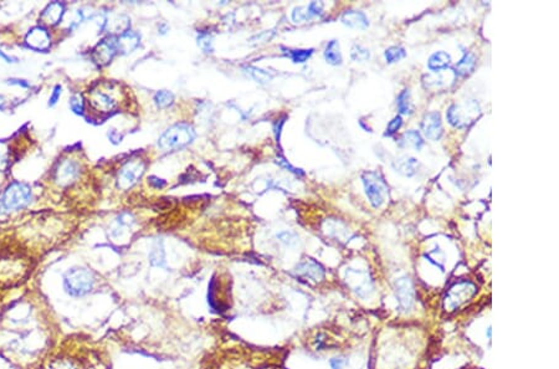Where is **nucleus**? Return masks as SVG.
<instances>
[{"label":"nucleus","mask_w":559,"mask_h":369,"mask_svg":"<svg viewBox=\"0 0 559 369\" xmlns=\"http://www.w3.org/2000/svg\"><path fill=\"white\" fill-rule=\"evenodd\" d=\"M351 57L355 63H364L370 58V51L362 45H354L351 50Z\"/></svg>","instance_id":"c756f323"},{"label":"nucleus","mask_w":559,"mask_h":369,"mask_svg":"<svg viewBox=\"0 0 559 369\" xmlns=\"http://www.w3.org/2000/svg\"><path fill=\"white\" fill-rule=\"evenodd\" d=\"M149 259H151V262L153 266H161L163 265L164 262V250L163 248H159V246H155L154 249L152 250L151 255H149Z\"/></svg>","instance_id":"72a5a7b5"},{"label":"nucleus","mask_w":559,"mask_h":369,"mask_svg":"<svg viewBox=\"0 0 559 369\" xmlns=\"http://www.w3.org/2000/svg\"><path fill=\"white\" fill-rule=\"evenodd\" d=\"M396 105H398V110L402 115H411L414 111V106L413 104H411L410 91L409 90L403 91V92L398 96Z\"/></svg>","instance_id":"393cba45"},{"label":"nucleus","mask_w":559,"mask_h":369,"mask_svg":"<svg viewBox=\"0 0 559 369\" xmlns=\"http://www.w3.org/2000/svg\"><path fill=\"white\" fill-rule=\"evenodd\" d=\"M9 164H10V159H9L8 151L4 148V146L0 145V171H5Z\"/></svg>","instance_id":"ea45409f"},{"label":"nucleus","mask_w":559,"mask_h":369,"mask_svg":"<svg viewBox=\"0 0 559 369\" xmlns=\"http://www.w3.org/2000/svg\"><path fill=\"white\" fill-rule=\"evenodd\" d=\"M34 198L31 187L23 181H11L0 195V215L19 212L29 207Z\"/></svg>","instance_id":"f03ea898"},{"label":"nucleus","mask_w":559,"mask_h":369,"mask_svg":"<svg viewBox=\"0 0 559 369\" xmlns=\"http://www.w3.org/2000/svg\"><path fill=\"white\" fill-rule=\"evenodd\" d=\"M384 56L388 64L396 63V61L402 60L405 56V50L402 46H391V48L385 50Z\"/></svg>","instance_id":"c85d7f7f"},{"label":"nucleus","mask_w":559,"mask_h":369,"mask_svg":"<svg viewBox=\"0 0 559 369\" xmlns=\"http://www.w3.org/2000/svg\"><path fill=\"white\" fill-rule=\"evenodd\" d=\"M395 296L403 311L408 312L413 309L415 304V290L409 277H399L395 281Z\"/></svg>","instance_id":"f8f14e48"},{"label":"nucleus","mask_w":559,"mask_h":369,"mask_svg":"<svg viewBox=\"0 0 559 369\" xmlns=\"http://www.w3.org/2000/svg\"><path fill=\"white\" fill-rule=\"evenodd\" d=\"M95 276L88 269L73 266L64 275V289L72 297H82L90 294L95 286Z\"/></svg>","instance_id":"7ed1b4c3"},{"label":"nucleus","mask_w":559,"mask_h":369,"mask_svg":"<svg viewBox=\"0 0 559 369\" xmlns=\"http://www.w3.org/2000/svg\"><path fill=\"white\" fill-rule=\"evenodd\" d=\"M81 166L76 159L58 160L52 172V180L58 187H69L80 178Z\"/></svg>","instance_id":"0eeeda50"},{"label":"nucleus","mask_w":559,"mask_h":369,"mask_svg":"<svg viewBox=\"0 0 559 369\" xmlns=\"http://www.w3.org/2000/svg\"><path fill=\"white\" fill-rule=\"evenodd\" d=\"M195 131L187 123H178L164 132L158 140V146L163 151H176L190 145L195 139Z\"/></svg>","instance_id":"20e7f679"},{"label":"nucleus","mask_w":559,"mask_h":369,"mask_svg":"<svg viewBox=\"0 0 559 369\" xmlns=\"http://www.w3.org/2000/svg\"><path fill=\"white\" fill-rule=\"evenodd\" d=\"M26 44L28 46H30L31 49L39 50V51H44V50H48L50 48V44H51V36L48 29L43 25L34 26L28 35L25 37Z\"/></svg>","instance_id":"ddd939ff"},{"label":"nucleus","mask_w":559,"mask_h":369,"mask_svg":"<svg viewBox=\"0 0 559 369\" xmlns=\"http://www.w3.org/2000/svg\"><path fill=\"white\" fill-rule=\"evenodd\" d=\"M149 184H151L152 187H154V188L157 189H161L163 188V187H166V180L164 179H161V178L155 177V175H152V177H149Z\"/></svg>","instance_id":"c03bdc74"},{"label":"nucleus","mask_w":559,"mask_h":369,"mask_svg":"<svg viewBox=\"0 0 559 369\" xmlns=\"http://www.w3.org/2000/svg\"><path fill=\"white\" fill-rule=\"evenodd\" d=\"M423 133L430 140H439L444 134L443 122L439 112H430L424 117L422 122Z\"/></svg>","instance_id":"4468645a"},{"label":"nucleus","mask_w":559,"mask_h":369,"mask_svg":"<svg viewBox=\"0 0 559 369\" xmlns=\"http://www.w3.org/2000/svg\"><path fill=\"white\" fill-rule=\"evenodd\" d=\"M342 23L346 26L352 29H360V30H364L369 26V20L366 16V14L362 13L358 10H347L344 11L342 17H341Z\"/></svg>","instance_id":"6ab92c4d"},{"label":"nucleus","mask_w":559,"mask_h":369,"mask_svg":"<svg viewBox=\"0 0 559 369\" xmlns=\"http://www.w3.org/2000/svg\"><path fill=\"white\" fill-rule=\"evenodd\" d=\"M0 58H2L3 61H5V63H8V64L15 63V60H16V58L8 56V55H7V54H4V52H3L2 50H0Z\"/></svg>","instance_id":"de8ad7c7"},{"label":"nucleus","mask_w":559,"mask_h":369,"mask_svg":"<svg viewBox=\"0 0 559 369\" xmlns=\"http://www.w3.org/2000/svg\"><path fill=\"white\" fill-rule=\"evenodd\" d=\"M475 65H476L475 55L471 54V52H466V54L464 55V57L461 58L457 64H456V67H455L456 74L460 76L469 75L473 70Z\"/></svg>","instance_id":"5701e85b"},{"label":"nucleus","mask_w":559,"mask_h":369,"mask_svg":"<svg viewBox=\"0 0 559 369\" xmlns=\"http://www.w3.org/2000/svg\"><path fill=\"white\" fill-rule=\"evenodd\" d=\"M50 369H78V367L70 359H57L52 362Z\"/></svg>","instance_id":"e433bc0d"},{"label":"nucleus","mask_w":559,"mask_h":369,"mask_svg":"<svg viewBox=\"0 0 559 369\" xmlns=\"http://www.w3.org/2000/svg\"><path fill=\"white\" fill-rule=\"evenodd\" d=\"M393 167L396 172L405 177H413L416 174L419 168V162L413 157H399L393 162Z\"/></svg>","instance_id":"aec40b11"},{"label":"nucleus","mask_w":559,"mask_h":369,"mask_svg":"<svg viewBox=\"0 0 559 369\" xmlns=\"http://www.w3.org/2000/svg\"><path fill=\"white\" fill-rule=\"evenodd\" d=\"M477 294V287L470 281H460L449 289L444 300V307L447 312H454L463 304L469 302Z\"/></svg>","instance_id":"39448f33"},{"label":"nucleus","mask_w":559,"mask_h":369,"mask_svg":"<svg viewBox=\"0 0 559 369\" xmlns=\"http://www.w3.org/2000/svg\"><path fill=\"white\" fill-rule=\"evenodd\" d=\"M292 20L295 23H302L307 22V20L312 19V15L308 10L307 7H297L292 10Z\"/></svg>","instance_id":"2f4dec72"},{"label":"nucleus","mask_w":559,"mask_h":369,"mask_svg":"<svg viewBox=\"0 0 559 369\" xmlns=\"http://www.w3.org/2000/svg\"><path fill=\"white\" fill-rule=\"evenodd\" d=\"M65 14V5L63 3L54 2L50 3V4L43 10L40 15V22L43 26H55L63 20V16Z\"/></svg>","instance_id":"dca6fc26"},{"label":"nucleus","mask_w":559,"mask_h":369,"mask_svg":"<svg viewBox=\"0 0 559 369\" xmlns=\"http://www.w3.org/2000/svg\"><path fill=\"white\" fill-rule=\"evenodd\" d=\"M8 84L9 85H16V86L23 87V89H29V87H30V84H29L28 81L20 80V78H9Z\"/></svg>","instance_id":"49530a36"},{"label":"nucleus","mask_w":559,"mask_h":369,"mask_svg":"<svg viewBox=\"0 0 559 369\" xmlns=\"http://www.w3.org/2000/svg\"><path fill=\"white\" fill-rule=\"evenodd\" d=\"M277 163H278V164H279V166H281V167H284V168H286V169H290V171H291V172L296 173V174H304V173H302L301 171H300V169H297V168H295V167H292V166H291V164H290V163H288V162H287V160H286V159H285V158H281V157H278V158H277Z\"/></svg>","instance_id":"79ce46f5"},{"label":"nucleus","mask_w":559,"mask_h":369,"mask_svg":"<svg viewBox=\"0 0 559 369\" xmlns=\"http://www.w3.org/2000/svg\"><path fill=\"white\" fill-rule=\"evenodd\" d=\"M325 58L328 64H331V65L333 66L341 65V64H342V54H341V49H340V44H338V41L332 40L327 44V46H326V50H325Z\"/></svg>","instance_id":"4be33fe9"},{"label":"nucleus","mask_w":559,"mask_h":369,"mask_svg":"<svg viewBox=\"0 0 559 369\" xmlns=\"http://www.w3.org/2000/svg\"><path fill=\"white\" fill-rule=\"evenodd\" d=\"M125 98V92L118 82L97 81L88 90V105L93 112L108 115L116 112Z\"/></svg>","instance_id":"f257e3e1"},{"label":"nucleus","mask_w":559,"mask_h":369,"mask_svg":"<svg viewBox=\"0 0 559 369\" xmlns=\"http://www.w3.org/2000/svg\"><path fill=\"white\" fill-rule=\"evenodd\" d=\"M146 166L142 160L133 159L128 160L121 167L118 175H117V186L119 189L128 190L132 187H134L138 183V180L142 178Z\"/></svg>","instance_id":"6e6552de"},{"label":"nucleus","mask_w":559,"mask_h":369,"mask_svg":"<svg viewBox=\"0 0 559 369\" xmlns=\"http://www.w3.org/2000/svg\"><path fill=\"white\" fill-rule=\"evenodd\" d=\"M273 34H275V31H264V33L256 35L255 37H252L251 41L254 40H258L260 43H266V41H269L271 37L273 36Z\"/></svg>","instance_id":"37998d69"},{"label":"nucleus","mask_w":559,"mask_h":369,"mask_svg":"<svg viewBox=\"0 0 559 369\" xmlns=\"http://www.w3.org/2000/svg\"><path fill=\"white\" fill-rule=\"evenodd\" d=\"M61 95H63V86H61V85H56L54 90H52L51 95H50L49 97V106L54 107L55 105L60 101Z\"/></svg>","instance_id":"58836bf2"},{"label":"nucleus","mask_w":559,"mask_h":369,"mask_svg":"<svg viewBox=\"0 0 559 369\" xmlns=\"http://www.w3.org/2000/svg\"><path fill=\"white\" fill-rule=\"evenodd\" d=\"M118 52V46H117V37L113 35L105 37L99 41L92 50L93 61L99 66H105L110 64L114 55Z\"/></svg>","instance_id":"9b49d317"},{"label":"nucleus","mask_w":559,"mask_h":369,"mask_svg":"<svg viewBox=\"0 0 559 369\" xmlns=\"http://www.w3.org/2000/svg\"><path fill=\"white\" fill-rule=\"evenodd\" d=\"M362 180L370 204L376 209L381 208L388 197V187L383 178L378 173L367 172L362 177Z\"/></svg>","instance_id":"423d86ee"},{"label":"nucleus","mask_w":559,"mask_h":369,"mask_svg":"<svg viewBox=\"0 0 559 369\" xmlns=\"http://www.w3.org/2000/svg\"><path fill=\"white\" fill-rule=\"evenodd\" d=\"M443 80L444 78L441 77V76H437V75H428L424 77V86L426 87V89H430V87H440L443 86Z\"/></svg>","instance_id":"c9c22d12"},{"label":"nucleus","mask_w":559,"mask_h":369,"mask_svg":"<svg viewBox=\"0 0 559 369\" xmlns=\"http://www.w3.org/2000/svg\"><path fill=\"white\" fill-rule=\"evenodd\" d=\"M346 363L347 362L343 358H333L331 359L329 364H331V369H344Z\"/></svg>","instance_id":"a18cd8bd"},{"label":"nucleus","mask_w":559,"mask_h":369,"mask_svg":"<svg viewBox=\"0 0 559 369\" xmlns=\"http://www.w3.org/2000/svg\"><path fill=\"white\" fill-rule=\"evenodd\" d=\"M198 45L205 52H213V37L207 33H202L198 36Z\"/></svg>","instance_id":"473e14b6"},{"label":"nucleus","mask_w":559,"mask_h":369,"mask_svg":"<svg viewBox=\"0 0 559 369\" xmlns=\"http://www.w3.org/2000/svg\"><path fill=\"white\" fill-rule=\"evenodd\" d=\"M70 107L75 113L77 115H84L85 112V99L84 96L81 93H75L71 98H70Z\"/></svg>","instance_id":"7c9ffc66"},{"label":"nucleus","mask_w":559,"mask_h":369,"mask_svg":"<svg viewBox=\"0 0 559 369\" xmlns=\"http://www.w3.org/2000/svg\"><path fill=\"white\" fill-rule=\"evenodd\" d=\"M153 99H154V104L157 105V107L166 108L169 107L170 105H173V102H174V95L172 92H169V91L162 90L155 93Z\"/></svg>","instance_id":"cd10ccee"},{"label":"nucleus","mask_w":559,"mask_h":369,"mask_svg":"<svg viewBox=\"0 0 559 369\" xmlns=\"http://www.w3.org/2000/svg\"><path fill=\"white\" fill-rule=\"evenodd\" d=\"M347 279H348L347 281H348L353 291L361 298L370 297L374 292V283H373V280L370 279L369 274L367 271L351 269L349 271H347Z\"/></svg>","instance_id":"9d476101"},{"label":"nucleus","mask_w":559,"mask_h":369,"mask_svg":"<svg viewBox=\"0 0 559 369\" xmlns=\"http://www.w3.org/2000/svg\"><path fill=\"white\" fill-rule=\"evenodd\" d=\"M134 222H136V220H134L132 214L122 213L121 215L117 216L113 227L111 228V236L114 240L121 239L123 235H125L126 231L131 230L132 228H133Z\"/></svg>","instance_id":"a211bd4d"},{"label":"nucleus","mask_w":559,"mask_h":369,"mask_svg":"<svg viewBox=\"0 0 559 369\" xmlns=\"http://www.w3.org/2000/svg\"><path fill=\"white\" fill-rule=\"evenodd\" d=\"M286 116H284L282 118L277 119V122L275 123V126H273V132H275V137L276 139H277V142H279V137H281V132H282V127H284L285 122H286Z\"/></svg>","instance_id":"a19ab883"},{"label":"nucleus","mask_w":559,"mask_h":369,"mask_svg":"<svg viewBox=\"0 0 559 369\" xmlns=\"http://www.w3.org/2000/svg\"><path fill=\"white\" fill-rule=\"evenodd\" d=\"M450 64H451V57H450V55L447 54V52L437 51L429 57L428 67L429 70H431V71H434L435 74H437V72L447 69V67L450 66Z\"/></svg>","instance_id":"412c9836"},{"label":"nucleus","mask_w":559,"mask_h":369,"mask_svg":"<svg viewBox=\"0 0 559 369\" xmlns=\"http://www.w3.org/2000/svg\"><path fill=\"white\" fill-rule=\"evenodd\" d=\"M244 70H245V72L250 77L254 78L255 81L260 82V84H266V82L271 81L272 78V75L270 72H267L266 70L258 69L256 66H245Z\"/></svg>","instance_id":"a878e982"},{"label":"nucleus","mask_w":559,"mask_h":369,"mask_svg":"<svg viewBox=\"0 0 559 369\" xmlns=\"http://www.w3.org/2000/svg\"><path fill=\"white\" fill-rule=\"evenodd\" d=\"M5 107H7V98L3 95H0V111L4 110Z\"/></svg>","instance_id":"09e8293b"},{"label":"nucleus","mask_w":559,"mask_h":369,"mask_svg":"<svg viewBox=\"0 0 559 369\" xmlns=\"http://www.w3.org/2000/svg\"><path fill=\"white\" fill-rule=\"evenodd\" d=\"M139 44L141 35L137 31L127 30L117 37L118 52H122V54H129V52L134 51L139 46Z\"/></svg>","instance_id":"f3484780"},{"label":"nucleus","mask_w":559,"mask_h":369,"mask_svg":"<svg viewBox=\"0 0 559 369\" xmlns=\"http://www.w3.org/2000/svg\"><path fill=\"white\" fill-rule=\"evenodd\" d=\"M285 50V49H284ZM287 54V56H290L291 60L296 64H304L308 58L311 57V55L313 54V50L312 49H300V50H285Z\"/></svg>","instance_id":"bb28decb"},{"label":"nucleus","mask_w":559,"mask_h":369,"mask_svg":"<svg viewBox=\"0 0 559 369\" xmlns=\"http://www.w3.org/2000/svg\"><path fill=\"white\" fill-rule=\"evenodd\" d=\"M402 125H403L402 116L398 115L394 117V118L388 123L387 131H385V136H393L394 133H396V132L399 131V128L402 127Z\"/></svg>","instance_id":"f704fd0d"},{"label":"nucleus","mask_w":559,"mask_h":369,"mask_svg":"<svg viewBox=\"0 0 559 369\" xmlns=\"http://www.w3.org/2000/svg\"><path fill=\"white\" fill-rule=\"evenodd\" d=\"M277 239H279V241L284 242V244H286L288 246L295 245L297 242V236L295 235V234L288 233V231H282V233H279L277 235Z\"/></svg>","instance_id":"4c0bfd02"},{"label":"nucleus","mask_w":559,"mask_h":369,"mask_svg":"<svg viewBox=\"0 0 559 369\" xmlns=\"http://www.w3.org/2000/svg\"><path fill=\"white\" fill-rule=\"evenodd\" d=\"M295 271L297 276L312 281V282H320L325 279V270L320 263L314 262L313 260H306V261L298 263Z\"/></svg>","instance_id":"2eb2a0df"},{"label":"nucleus","mask_w":559,"mask_h":369,"mask_svg":"<svg viewBox=\"0 0 559 369\" xmlns=\"http://www.w3.org/2000/svg\"><path fill=\"white\" fill-rule=\"evenodd\" d=\"M402 145L405 146V147H413L416 151H420L424 146V139L419 132L408 131L403 134Z\"/></svg>","instance_id":"b1692460"},{"label":"nucleus","mask_w":559,"mask_h":369,"mask_svg":"<svg viewBox=\"0 0 559 369\" xmlns=\"http://www.w3.org/2000/svg\"><path fill=\"white\" fill-rule=\"evenodd\" d=\"M480 112L478 105L476 102H470L469 105H465V106H460V105H452L450 106L449 110L446 112V118L451 126H454L456 128H464L467 127L470 123L473 122L472 113L477 115Z\"/></svg>","instance_id":"1a4fd4ad"}]
</instances>
